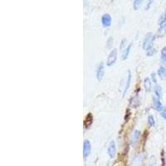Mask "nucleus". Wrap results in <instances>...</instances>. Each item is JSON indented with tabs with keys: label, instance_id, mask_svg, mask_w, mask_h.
<instances>
[{
	"label": "nucleus",
	"instance_id": "f257e3e1",
	"mask_svg": "<svg viewBox=\"0 0 166 166\" xmlns=\"http://www.w3.org/2000/svg\"><path fill=\"white\" fill-rule=\"evenodd\" d=\"M155 38V36L152 33H148L145 35V37L143 41V48L145 50V52H148L151 49H153L154 40Z\"/></svg>",
	"mask_w": 166,
	"mask_h": 166
},
{
	"label": "nucleus",
	"instance_id": "f03ea898",
	"mask_svg": "<svg viewBox=\"0 0 166 166\" xmlns=\"http://www.w3.org/2000/svg\"><path fill=\"white\" fill-rule=\"evenodd\" d=\"M117 56H118V50L116 48H113L111 50V52L109 53L107 57V61H106V65L108 67H111V66L114 65L116 60H117Z\"/></svg>",
	"mask_w": 166,
	"mask_h": 166
},
{
	"label": "nucleus",
	"instance_id": "7ed1b4c3",
	"mask_svg": "<svg viewBox=\"0 0 166 166\" xmlns=\"http://www.w3.org/2000/svg\"><path fill=\"white\" fill-rule=\"evenodd\" d=\"M144 160H145V157H144L143 154L135 155L130 161V166H142Z\"/></svg>",
	"mask_w": 166,
	"mask_h": 166
},
{
	"label": "nucleus",
	"instance_id": "20e7f679",
	"mask_svg": "<svg viewBox=\"0 0 166 166\" xmlns=\"http://www.w3.org/2000/svg\"><path fill=\"white\" fill-rule=\"evenodd\" d=\"M140 130H135L131 133L130 136V145L131 146H135V145L138 142V140L140 139Z\"/></svg>",
	"mask_w": 166,
	"mask_h": 166
},
{
	"label": "nucleus",
	"instance_id": "39448f33",
	"mask_svg": "<svg viewBox=\"0 0 166 166\" xmlns=\"http://www.w3.org/2000/svg\"><path fill=\"white\" fill-rule=\"evenodd\" d=\"M107 154L111 159H113L116 156V145L115 140H111V142H110L109 145H108Z\"/></svg>",
	"mask_w": 166,
	"mask_h": 166
},
{
	"label": "nucleus",
	"instance_id": "423d86ee",
	"mask_svg": "<svg viewBox=\"0 0 166 166\" xmlns=\"http://www.w3.org/2000/svg\"><path fill=\"white\" fill-rule=\"evenodd\" d=\"M105 75V64L104 62H101L98 65L97 68H96V79L99 82H101L103 79Z\"/></svg>",
	"mask_w": 166,
	"mask_h": 166
},
{
	"label": "nucleus",
	"instance_id": "0eeeda50",
	"mask_svg": "<svg viewBox=\"0 0 166 166\" xmlns=\"http://www.w3.org/2000/svg\"><path fill=\"white\" fill-rule=\"evenodd\" d=\"M91 152V145L90 140H85L83 143V157L86 158Z\"/></svg>",
	"mask_w": 166,
	"mask_h": 166
},
{
	"label": "nucleus",
	"instance_id": "6e6552de",
	"mask_svg": "<svg viewBox=\"0 0 166 166\" xmlns=\"http://www.w3.org/2000/svg\"><path fill=\"white\" fill-rule=\"evenodd\" d=\"M111 23H112V18H111V16L109 13H105L102 15V17H101V23L105 28H108V27L111 26Z\"/></svg>",
	"mask_w": 166,
	"mask_h": 166
},
{
	"label": "nucleus",
	"instance_id": "1a4fd4ad",
	"mask_svg": "<svg viewBox=\"0 0 166 166\" xmlns=\"http://www.w3.org/2000/svg\"><path fill=\"white\" fill-rule=\"evenodd\" d=\"M152 101H153V107L155 108V110H156L157 111H161L163 109V106L161 103L160 98H158L156 96H153L152 97Z\"/></svg>",
	"mask_w": 166,
	"mask_h": 166
},
{
	"label": "nucleus",
	"instance_id": "9d476101",
	"mask_svg": "<svg viewBox=\"0 0 166 166\" xmlns=\"http://www.w3.org/2000/svg\"><path fill=\"white\" fill-rule=\"evenodd\" d=\"M93 123V116L91 113H88L86 116L85 118L84 121V128L85 129H88L90 128L91 125Z\"/></svg>",
	"mask_w": 166,
	"mask_h": 166
},
{
	"label": "nucleus",
	"instance_id": "9b49d317",
	"mask_svg": "<svg viewBox=\"0 0 166 166\" xmlns=\"http://www.w3.org/2000/svg\"><path fill=\"white\" fill-rule=\"evenodd\" d=\"M131 76H132V75H131V72L129 70V71H128V75H127L126 82H125V85L124 91H123V96H125L126 92L128 91V89L130 87V83H131Z\"/></svg>",
	"mask_w": 166,
	"mask_h": 166
},
{
	"label": "nucleus",
	"instance_id": "f8f14e48",
	"mask_svg": "<svg viewBox=\"0 0 166 166\" xmlns=\"http://www.w3.org/2000/svg\"><path fill=\"white\" fill-rule=\"evenodd\" d=\"M131 47H132V44L130 43V44L127 46L122 51V54H121V59H122V60H125V59H127L128 56H129V54H130Z\"/></svg>",
	"mask_w": 166,
	"mask_h": 166
},
{
	"label": "nucleus",
	"instance_id": "ddd939ff",
	"mask_svg": "<svg viewBox=\"0 0 166 166\" xmlns=\"http://www.w3.org/2000/svg\"><path fill=\"white\" fill-rule=\"evenodd\" d=\"M140 100H139V95L138 93L135 94V96H134L133 97L131 98V101H130V105L131 106L134 108H136L137 106H140Z\"/></svg>",
	"mask_w": 166,
	"mask_h": 166
},
{
	"label": "nucleus",
	"instance_id": "4468645a",
	"mask_svg": "<svg viewBox=\"0 0 166 166\" xmlns=\"http://www.w3.org/2000/svg\"><path fill=\"white\" fill-rule=\"evenodd\" d=\"M144 87L145 89V91L149 92L151 90V87H152V83H151V81L149 77H146V78L144 79Z\"/></svg>",
	"mask_w": 166,
	"mask_h": 166
},
{
	"label": "nucleus",
	"instance_id": "2eb2a0df",
	"mask_svg": "<svg viewBox=\"0 0 166 166\" xmlns=\"http://www.w3.org/2000/svg\"><path fill=\"white\" fill-rule=\"evenodd\" d=\"M158 76H160V79H166V68L164 67H160V68L158 69Z\"/></svg>",
	"mask_w": 166,
	"mask_h": 166
},
{
	"label": "nucleus",
	"instance_id": "dca6fc26",
	"mask_svg": "<svg viewBox=\"0 0 166 166\" xmlns=\"http://www.w3.org/2000/svg\"><path fill=\"white\" fill-rule=\"evenodd\" d=\"M160 60L164 66H166V47H164L160 52Z\"/></svg>",
	"mask_w": 166,
	"mask_h": 166
},
{
	"label": "nucleus",
	"instance_id": "f3484780",
	"mask_svg": "<svg viewBox=\"0 0 166 166\" xmlns=\"http://www.w3.org/2000/svg\"><path fill=\"white\" fill-rule=\"evenodd\" d=\"M155 94L158 98L162 97V87L160 86V85H155Z\"/></svg>",
	"mask_w": 166,
	"mask_h": 166
},
{
	"label": "nucleus",
	"instance_id": "a211bd4d",
	"mask_svg": "<svg viewBox=\"0 0 166 166\" xmlns=\"http://www.w3.org/2000/svg\"><path fill=\"white\" fill-rule=\"evenodd\" d=\"M164 24H166V9L164 11V13L161 14L160 19H159V25L160 27L164 26Z\"/></svg>",
	"mask_w": 166,
	"mask_h": 166
},
{
	"label": "nucleus",
	"instance_id": "6ab92c4d",
	"mask_svg": "<svg viewBox=\"0 0 166 166\" xmlns=\"http://www.w3.org/2000/svg\"><path fill=\"white\" fill-rule=\"evenodd\" d=\"M142 0H135L133 2V8L135 10H138L140 7L142 6Z\"/></svg>",
	"mask_w": 166,
	"mask_h": 166
},
{
	"label": "nucleus",
	"instance_id": "aec40b11",
	"mask_svg": "<svg viewBox=\"0 0 166 166\" xmlns=\"http://www.w3.org/2000/svg\"><path fill=\"white\" fill-rule=\"evenodd\" d=\"M148 124L151 127H153L155 125V117H154L152 115H150L148 116Z\"/></svg>",
	"mask_w": 166,
	"mask_h": 166
},
{
	"label": "nucleus",
	"instance_id": "412c9836",
	"mask_svg": "<svg viewBox=\"0 0 166 166\" xmlns=\"http://www.w3.org/2000/svg\"><path fill=\"white\" fill-rule=\"evenodd\" d=\"M126 42H127V40L126 39H123L122 41H121V47H120V49H121V51H123L125 47H126Z\"/></svg>",
	"mask_w": 166,
	"mask_h": 166
},
{
	"label": "nucleus",
	"instance_id": "4be33fe9",
	"mask_svg": "<svg viewBox=\"0 0 166 166\" xmlns=\"http://www.w3.org/2000/svg\"><path fill=\"white\" fill-rule=\"evenodd\" d=\"M160 115H161V116H162L164 120H166V107H164L163 109H162V111H160Z\"/></svg>",
	"mask_w": 166,
	"mask_h": 166
},
{
	"label": "nucleus",
	"instance_id": "5701e85b",
	"mask_svg": "<svg viewBox=\"0 0 166 166\" xmlns=\"http://www.w3.org/2000/svg\"><path fill=\"white\" fill-rule=\"evenodd\" d=\"M151 79H152V82H154V83H156L157 81H156V74L155 73V72H153V73H151Z\"/></svg>",
	"mask_w": 166,
	"mask_h": 166
},
{
	"label": "nucleus",
	"instance_id": "b1692460",
	"mask_svg": "<svg viewBox=\"0 0 166 166\" xmlns=\"http://www.w3.org/2000/svg\"><path fill=\"white\" fill-rule=\"evenodd\" d=\"M152 3H153V1H149V2H148V3H147V6L145 7V10H148L149 8H150V5L152 4Z\"/></svg>",
	"mask_w": 166,
	"mask_h": 166
},
{
	"label": "nucleus",
	"instance_id": "393cba45",
	"mask_svg": "<svg viewBox=\"0 0 166 166\" xmlns=\"http://www.w3.org/2000/svg\"><path fill=\"white\" fill-rule=\"evenodd\" d=\"M112 40H113V38H112V37H110V38L108 39L107 42H108V43H109V45L107 46V48H111V41H112Z\"/></svg>",
	"mask_w": 166,
	"mask_h": 166
}]
</instances>
